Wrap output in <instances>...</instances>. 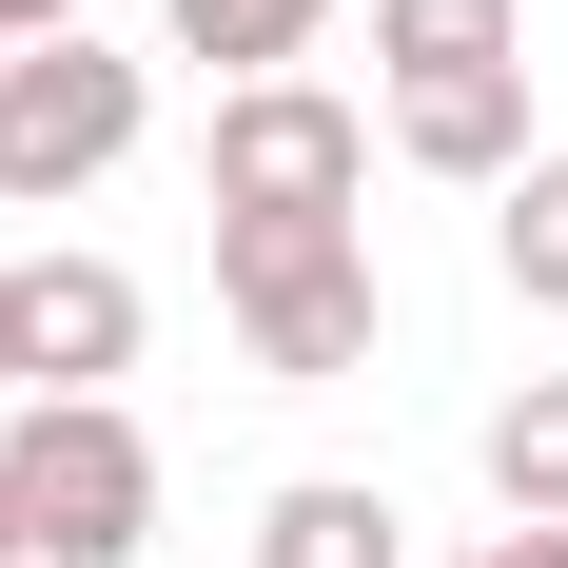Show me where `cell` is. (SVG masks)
<instances>
[{
	"instance_id": "obj_1",
	"label": "cell",
	"mask_w": 568,
	"mask_h": 568,
	"mask_svg": "<svg viewBox=\"0 0 568 568\" xmlns=\"http://www.w3.org/2000/svg\"><path fill=\"white\" fill-rule=\"evenodd\" d=\"M216 314H235V353H255L275 393L373 373V334H393V294H373V216H216Z\"/></svg>"
},
{
	"instance_id": "obj_2",
	"label": "cell",
	"mask_w": 568,
	"mask_h": 568,
	"mask_svg": "<svg viewBox=\"0 0 568 568\" xmlns=\"http://www.w3.org/2000/svg\"><path fill=\"white\" fill-rule=\"evenodd\" d=\"M0 510H20V568H138V529H158V432L118 393H20L0 412Z\"/></svg>"
},
{
	"instance_id": "obj_3",
	"label": "cell",
	"mask_w": 568,
	"mask_h": 568,
	"mask_svg": "<svg viewBox=\"0 0 568 568\" xmlns=\"http://www.w3.org/2000/svg\"><path fill=\"white\" fill-rule=\"evenodd\" d=\"M138 138H158V79H138L118 40H79V20H59V40H20V59H0V196H20V216L99 196Z\"/></svg>"
},
{
	"instance_id": "obj_4",
	"label": "cell",
	"mask_w": 568,
	"mask_h": 568,
	"mask_svg": "<svg viewBox=\"0 0 568 568\" xmlns=\"http://www.w3.org/2000/svg\"><path fill=\"white\" fill-rule=\"evenodd\" d=\"M196 176H216V216H353L373 196V118L334 79H235L216 138H196Z\"/></svg>"
},
{
	"instance_id": "obj_5",
	"label": "cell",
	"mask_w": 568,
	"mask_h": 568,
	"mask_svg": "<svg viewBox=\"0 0 568 568\" xmlns=\"http://www.w3.org/2000/svg\"><path fill=\"white\" fill-rule=\"evenodd\" d=\"M138 373V275L118 255H20V393H118Z\"/></svg>"
},
{
	"instance_id": "obj_6",
	"label": "cell",
	"mask_w": 568,
	"mask_h": 568,
	"mask_svg": "<svg viewBox=\"0 0 568 568\" xmlns=\"http://www.w3.org/2000/svg\"><path fill=\"white\" fill-rule=\"evenodd\" d=\"M393 158L412 176H452V196H510L549 138H529V59H490V79H412L393 99Z\"/></svg>"
},
{
	"instance_id": "obj_7",
	"label": "cell",
	"mask_w": 568,
	"mask_h": 568,
	"mask_svg": "<svg viewBox=\"0 0 568 568\" xmlns=\"http://www.w3.org/2000/svg\"><path fill=\"white\" fill-rule=\"evenodd\" d=\"M255 568H412V510L373 470H294L275 510H255Z\"/></svg>"
},
{
	"instance_id": "obj_8",
	"label": "cell",
	"mask_w": 568,
	"mask_h": 568,
	"mask_svg": "<svg viewBox=\"0 0 568 568\" xmlns=\"http://www.w3.org/2000/svg\"><path fill=\"white\" fill-rule=\"evenodd\" d=\"M490 59H529V0H373V79H490Z\"/></svg>"
},
{
	"instance_id": "obj_9",
	"label": "cell",
	"mask_w": 568,
	"mask_h": 568,
	"mask_svg": "<svg viewBox=\"0 0 568 568\" xmlns=\"http://www.w3.org/2000/svg\"><path fill=\"white\" fill-rule=\"evenodd\" d=\"M470 470H490V510H510V529H568V373H529V393H490V432H470Z\"/></svg>"
},
{
	"instance_id": "obj_10",
	"label": "cell",
	"mask_w": 568,
	"mask_h": 568,
	"mask_svg": "<svg viewBox=\"0 0 568 568\" xmlns=\"http://www.w3.org/2000/svg\"><path fill=\"white\" fill-rule=\"evenodd\" d=\"M314 20H334V0H158V40L216 59V99H235V79H294V59H314Z\"/></svg>"
},
{
	"instance_id": "obj_11",
	"label": "cell",
	"mask_w": 568,
	"mask_h": 568,
	"mask_svg": "<svg viewBox=\"0 0 568 568\" xmlns=\"http://www.w3.org/2000/svg\"><path fill=\"white\" fill-rule=\"evenodd\" d=\"M490 275H510L529 314H568V138L510 176V196H490Z\"/></svg>"
},
{
	"instance_id": "obj_12",
	"label": "cell",
	"mask_w": 568,
	"mask_h": 568,
	"mask_svg": "<svg viewBox=\"0 0 568 568\" xmlns=\"http://www.w3.org/2000/svg\"><path fill=\"white\" fill-rule=\"evenodd\" d=\"M0 412H20V255H0Z\"/></svg>"
},
{
	"instance_id": "obj_13",
	"label": "cell",
	"mask_w": 568,
	"mask_h": 568,
	"mask_svg": "<svg viewBox=\"0 0 568 568\" xmlns=\"http://www.w3.org/2000/svg\"><path fill=\"white\" fill-rule=\"evenodd\" d=\"M59 20H79V0H0V40H59Z\"/></svg>"
},
{
	"instance_id": "obj_14",
	"label": "cell",
	"mask_w": 568,
	"mask_h": 568,
	"mask_svg": "<svg viewBox=\"0 0 568 568\" xmlns=\"http://www.w3.org/2000/svg\"><path fill=\"white\" fill-rule=\"evenodd\" d=\"M490 568H568V529H510V549H490Z\"/></svg>"
},
{
	"instance_id": "obj_15",
	"label": "cell",
	"mask_w": 568,
	"mask_h": 568,
	"mask_svg": "<svg viewBox=\"0 0 568 568\" xmlns=\"http://www.w3.org/2000/svg\"><path fill=\"white\" fill-rule=\"evenodd\" d=\"M0 568H20V510H0Z\"/></svg>"
}]
</instances>
